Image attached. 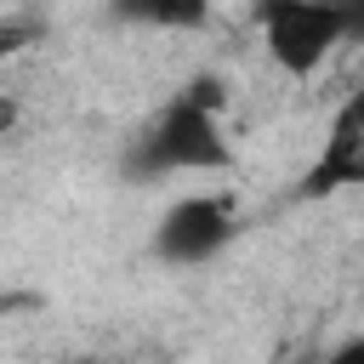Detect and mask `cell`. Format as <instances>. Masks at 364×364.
<instances>
[{
    "instance_id": "6da1fadb",
    "label": "cell",
    "mask_w": 364,
    "mask_h": 364,
    "mask_svg": "<svg viewBox=\"0 0 364 364\" xmlns=\"http://www.w3.org/2000/svg\"><path fill=\"white\" fill-rule=\"evenodd\" d=\"M136 176H176V171H228L233 165V148L222 136V114H205L182 97H171L148 131L131 142V159H125Z\"/></svg>"
},
{
    "instance_id": "7a4b0ae2",
    "label": "cell",
    "mask_w": 364,
    "mask_h": 364,
    "mask_svg": "<svg viewBox=\"0 0 364 364\" xmlns=\"http://www.w3.org/2000/svg\"><path fill=\"white\" fill-rule=\"evenodd\" d=\"M256 28L267 57L290 80L318 74V63L347 40V23L330 0H256Z\"/></svg>"
},
{
    "instance_id": "3957f363",
    "label": "cell",
    "mask_w": 364,
    "mask_h": 364,
    "mask_svg": "<svg viewBox=\"0 0 364 364\" xmlns=\"http://www.w3.org/2000/svg\"><path fill=\"white\" fill-rule=\"evenodd\" d=\"M233 239V199L222 193H188L176 199L159 228H154V256L171 267H199L210 256H222Z\"/></svg>"
},
{
    "instance_id": "277c9868",
    "label": "cell",
    "mask_w": 364,
    "mask_h": 364,
    "mask_svg": "<svg viewBox=\"0 0 364 364\" xmlns=\"http://www.w3.org/2000/svg\"><path fill=\"white\" fill-rule=\"evenodd\" d=\"M336 188H364V85L341 97L318 142V159L301 176V193H336Z\"/></svg>"
},
{
    "instance_id": "5b68a950",
    "label": "cell",
    "mask_w": 364,
    "mask_h": 364,
    "mask_svg": "<svg viewBox=\"0 0 364 364\" xmlns=\"http://www.w3.org/2000/svg\"><path fill=\"white\" fill-rule=\"evenodd\" d=\"M108 17L142 23V28H205L210 23V0H114Z\"/></svg>"
},
{
    "instance_id": "8992f818",
    "label": "cell",
    "mask_w": 364,
    "mask_h": 364,
    "mask_svg": "<svg viewBox=\"0 0 364 364\" xmlns=\"http://www.w3.org/2000/svg\"><path fill=\"white\" fill-rule=\"evenodd\" d=\"M176 97H182V102H193V108H205V114H222V108H228V85H222L216 74H193Z\"/></svg>"
},
{
    "instance_id": "52a82bcc",
    "label": "cell",
    "mask_w": 364,
    "mask_h": 364,
    "mask_svg": "<svg viewBox=\"0 0 364 364\" xmlns=\"http://www.w3.org/2000/svg\"><path fill=\"white\" fill-rule=\"evenodd\" d=\"M34 40H40V28H34V23H23V17H6V23H0V68H6V63H11L23 46H34Z\"/></svg>"
},
{
    "instance_id": "ba28073f",
    "label": "cell",
    "mask_w": 364,
    "mask_h": 364,
    "mask_svg": "<svg viewBox=\"0 0 364 364\" xmlns=\"http://www.w3.org/2000/svg\"><path fill=\"white\" fill-rule=\"evenodd\" d=\"M17 119H23V102H17L11 91H0V136H11V131H17Z\"/></svg>"
},
{
    "instance_id": "9c48e42d",
    "label": "cell",
    "mask_w": 364,
    "mask_h": 364,
    "mask_svg": "<svg viewBox=\"0 0 364 364\" xmlns=\"http://www.w3.org/2000/svg\"><path fill=\"white\" fill-rule=\"evenodd\" d=\"M336 11H341V23H347V34H364V0H330Z\"/></svg>"
},
{
    "instance_id": "30bf717a",
    "label": "cell",
    "mask_w": 364,
    "mask_h": 364,
    "mask_svg": "<svg viewBox=\"0 0 364 364\" xmlns=\"http://www.w3.org/2000/svg\"><path fill=\"white\" fill-rule=\"evenodd\" d=\"M324 364H364V336H358V341H341V347H336Z\"/></svg>"
},
{
    "instance_id": "8fae6325",
    "label": "cell",
    "mask_w": 364,
    "mask_h": 364,
    "mask_svg": "<svg viewBox=\"0 0 364 364\" xmlns=\"http://www.w3.org/2000/svg\"><path fill=\"white\" fill-rule=\"evenodd\" d=\"M68 364H102V358H68Z\"/></svg>"
}]
</instances>
